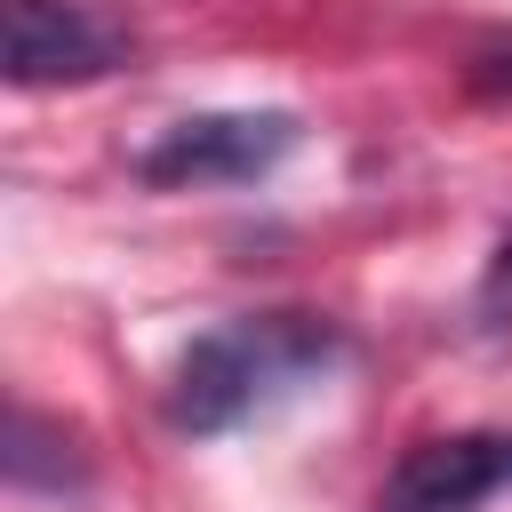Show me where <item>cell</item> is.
<instances>
[{
  "label": "cell",
  "instance_id": "6da1fadb",
  "mask_svg": "<svg viewBox=\"0 0 512 512\" xmlns=\"http://www.w3.org/2000/svg\"><path fill=\"white\" fill-rule=\"evenodd\" d=\"M328 352V328H312L304 312H272V320H232V328H208L184 344L176 360V384H168V416L176 432L192 440H216L232 432L272 376H296Z\"/></svg>",
  "mask_w": 512,
  "mask_h": 512
},
{
  "label": "cell",
  "instance_id": "7a4b0ae2",
  "mask_svg": "<svg viewBox=\"0 0 512 512\" xmlns=\"http://www.w3.org/2000/svg\"><path fill=\"white\" fill-rule=\"evenodd\" d=\"M136 56L128 24L80 0H0V72L8 88H88Z\"/></svg>",
  "mask_w": 512,
  "mask_h": 512
},
{
  "label": "cell",
  "instance_id": "3957f363",
  "mask_svg": "<svg viewBox=\"0 0 512 512\" xmlns=\"http://www.w3.org/2000/svg\"><path fill=\"white\" fill-rule=\"evenodd\" d=\"M304 120L296 112H192L160 144H144L136 176L152 192H200V184H256L296 152Z\"/></svg>",
  "mask_w": 512,
  "mask_h": 512
},
{
  "label": "cell",
  "instance_id": "277c9868",
  "mask_svg": "<svg viewBox=\"0 0 512 512\" xmlns=\"http://www.w3.org/2000/svg\"><path fill=\"white\" fill-rule=\"evenodd\" d=\"M504 488H512V432H448L384 472L376 512H480Z\"/></svg>",
  "mask_w": 512,
  "mask_h": 512
},
{
  "label": "cell",
  "instance_id": "5b68a950",
  "mask_svg": "<svg viewBox=\"0 0 512 512\" xmlns=\"http://www.w3.org/2000/svg\"><path fill=\"white\" fill-rule=\"evenodd\" d=\"M8 480H16V488H72V480H80L64 432H56L48 416H32V408L8 416Z\"/></svg>",
  "mask_w": 512,
  "mask_h": 512
},
{
  "label": "cell",
  "instance_id": "8992f818",
  "mask_svg": "<svg viewBox=\"0 0 512 512\" xmlns=\"http://www.w3.org/2000/svg\"><path fill=\"white\" fill-rule=\"evenodd\" d=\"M472 312H480V328H512V224H504V240L488 248V272H480Z\"/></svg>",
  "mask_w": 512,
  "mask_h": 512
}]
</instances>
